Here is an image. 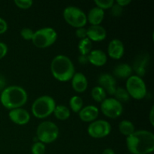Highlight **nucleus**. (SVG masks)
I'll return each mask as SVG.
<instances>
[{
  "label": "nucleus",
  "mask_w": 154,
  "mask_h": 154,
  "mask_svg": "<svg viewBox=\"0 0 154 154\" xmlns=\"http://www.w3.org/2000/svg\"><path fill=\"white\" fill-rule=\"evenodd\" d=\"M126 141L128 150L132 154H149L154 150V135L150 131H135Z\"/></svg>",
  "instance_id": "obj_1"
},
{
  "label": "nucleus",
  "mask_w": 154,
  "mask_h": 154,
  "mask_svg": "<svg viewBox=\"0 0 154 154\" xmlns=\"http://www.w3.org/2000/svg\"><path fill=\"white\" fill-rule=\"evenodd\" d=\"M28 100V94L20 86H9L5 87L0 95V102L5 108L13 110L23 106Z\"/></svg>",
  "instance_id": "obj_2"
},
{
  "label": "nucleus",
  "mask_w": 154,
  "mask_h": 154,
  "mask_svg": "<svg viewBox=\"0 0 154 154\" xmlns=\"http://www.w3.org/2000/svg\"><path fill=\"white\" fill-rule=\"evenodd\" d=\"M51 72L57 81L67 82L72 80L75 73V69L69 57L60 54L56 56L51 61Z\"/></svg>",
  "instance_id": "obj_3"
},
{
  "label": "nucleus",
  "mask_w": 154,
  "mask_h": 154,
  "mask_svg": "<svg viewBox=\"0 0 154 154\" xmlns=\"http://www.w3.org/2000/svg\"><path fill=\"white\" fill-rule=\"evenodd\" d=\"M56 106L55 100L51 96H39L32 105V113L36 118H46L54 113Z\"/></svg>",
  "instance_id": "obj_4"
},
{
  "label": "nucleus",
  "mask_w": 154,
  "mask_h": 154,
  "mask_svg": "<svg viewBox=\"0 0 154 154\" xmlns=\"http://www.w3.org/2000/svg\"><path fill=\"white\" fill-rule=\"evenodd\" d=\"M58 35L52 27H44L34 32L32 42L38 48H47L54 45Z\"/></svg>",
  "instance_id": "obj_5"
},
{
  "label": "nucleus",
  "mask_w": 154,
  "mask_h": 154,
  "mask_svg": "<svg viewBox=\"0 0 154 154\" xmlns=\"http://www.w3.org/2000/svg\"><path fill=\"white\" fill-rule=\"evenodd\" d=\"M60 130L57 124L51 121H44L38 125L36 130V138L43 144H50L58 138Z\"/></svg>",
  "instance_id": "obj_6"
},
{
  "label": "nucleus",
  "mask_w": 154,
  "mask_h": 154,
  "mask_svg": "<svg viewBox=\"0 0 154 154\" xmlns=\"http://www.w3.org/2000/svg\"><path fill=\"white\" fill-rule=\"evenodd\" d=\"M129 96L137 100H141L147 96V87L142 78L132 75L126 79V88Z\"/></svg>",
  "instance_id": "obj_7"
},
{
  "label": "nucleus",
  "mask_w": 154,
  "mask_h": 154,
  "mask_svg": "<svg viewBox=\"0 0 154 154\" xmlns=\"http://www.w3.org/2000/svg\"><path fill=\"white\" fill-rule=\"evenodd\" d=\"M63 17L69 25L77 29L84 27L87 23V14L75 6L66 7L63 11Z\"/></svg>",
  "instance_id": "obj_8"
},
{
  "label": "nucleus",
  "mask_w": 154,
  "mask_h": 154,
  "mask_svg": "<svg viewBox=\"0 0 154 154\" xmlns=\"http://www.w3.org/2000/svg\"><path fill=\"white\" fill-rule=\"evenodd\" d=\"M101 111L105 117L115 119L123 114V107L115 98H106L101 103Z\"/></svg>",
  "instance_id": "obj_9"
},
{
  "label": "nucleus",
  "mask_w": 154,
  "mask_h": 154,
  "mask_svg": "<svg viewBox=\"0 0 154 154\" xmlns=\"http://www.w3.org/2000/svg\"><path fill=\"white\" fill-rule=\"evenodd\" d=\"M111 132V125L104 120L92 122L87 128L89 135L93 138H103L108 136Z\"/></svg>",
  "instance_id": "obj_10"
},
{
  "label": "nucleus",
  "mask_w": 154,
  "mask_h": 154,
  "mask_svg": "<svg viewBox=\"0 0 154 154\" xmlns=\"http://www.w3.org/2000/svg\"><path fill=\"white\" fill-rule=\"evenodd\" d=\"M98 84L99 87L105 90L106 93H108L111 96L114 95L117 89V81L113 75L108 73L102 74L98 78Z\"/></svg>",
  "instance_id": "obj_11"
},
{
  "label": "nucleus",
  "mask_w": 154,
  "mask_h": 154,
  "mask_svg": "<svg viewBox=\"0 0 154 154\" xmlns=\"http://www.w3.org/2000/svg\"><path fill=\"white\" fill-rule=\"evenodd\" d=\"M8 117L14 123L17 125H26L29 122L30 114L23 108H15L11 110L8 113Z\"/></svg>",
  "instance_id": "obj_12"
},
{
  "label": "nucleus",
  "mask_w": 154,
  "mask_h": 154,
  "mask_svg": "<svg viewBox=\"0 0 154 154\" xmlns=\"http://www.w3.org/2000/svg\"><path fill=\"white\" fill-rule=\"evenodd\" d=\"M124 45L120 40L114 38L109 42L108 46V54L114 60H120L124 55Z\"/></svg>",
  "instance_id": "obj_13"
},
{
  "label": "nucleus",
  "mask_w": 154,
  "mask_h": 154,
  "mask_svg": "<svg viewBox=\"0 0 154 154\" xmlns=\"http://www.w3.org/2000/svg\"><path fill=\"white\" fill-rule=\"evenodd\" d=\"M107 36V31L100 25L90 26L87 29V37L92 42H99L105 40Z\"/></svg>",
  "instance_id": "obj_14"
},
{
  "label": "nucleus",
  "mask_w": 154,
  "mask_h": 154,
  "mask_svg": "<svg viewBox=\"0 0 154 154\" xmlns=\"http://www.w3.org/2000/svg\"><path fill=\"white\" fill-rule=\"evenodd\" d=\"M99 114V110L95 105H88L83 107L82 109L79 111L78 115L80 119L85 123H92L95 121Z\"/></svg>",
  "instance_id": "obj_15"
},
{
  "label": "nucleus",
  "mask_w": 154,
  "mask_h": 154,
  "mask_svg": "<svg viewBox=\"0 0 154 154\" xmlns=\"http://www.w3.org/2000/svg\"><path fill=\"white\" fill-rule=\"evenodd\" d=\"M72 87L77 93H84L88 87V81L85 75L81 72H76L72 78Z\"/></svg>",
  "instance_id": "obj_16"
},
{
  "label": "nucleus",
  "mask_w": 154,
  "mask_h": 154,
  "mask_svg": "<svg viewBox=\"0 0 154 154\" xmlns=\"http://www.w3.org/2000/svg\"><path fill=\"white\" fill-rule=\"evenodd\" d=\"M87 59L89 63L97 67L103 66L106 64L108 60L106 54L103 51L99 49L92 50L91 52L87 55Z\"/></svg>",
  "instance_id": "obj_17"
},
{
  "label": "nucleus",
  "mask_w": 154,
  "mask_h": 154,
  "mask_svg": "<svg viewBox=\"0 0 154 154\" xmlns=\"http://www.w3.org/2000/svg\"><path fill=\"white\" fill-rule=\"evenodd\" d=\"M105 17V11L102 9L98 7H94L89 11L87 15V21L91 24V26L100 25Z\"/></svg>",
  "instance_id": "obj_18"
},
{
  "label": "nucleus",
  "mask_w": 154,
  "mask_h": 154,
  "mask_svg": "<svg viewBox=\"0 0 154 154\" xmlns=\"http://www.w3.org/2000/svg\"><path fill=\"white\" fill-rule=\"evenodd\" d=\"M132 68L127 63H120L115 66L113 74L114 76L120 79H128L132 74Z\"/></svg>",
  "instance_id": "obj_19"
},
{
  "label": "nucleus",
  "mask_w": 154,
  "mask_h": 154,
  "mask_svg": "<svg viewBox=\"0 0 154 154\" xmlns=\"http://www.w3.org/2000/svg\"><path fill=\"white\" fill-rule=\"evenodd\" d=\"M118 128L120 133L126 137L131 135L132 133H134L135 131V128L133 123L128 120H122V121L119 123Z\"/></svg>",
  "instance_id": "obj_20"
},
{
  "label": "nucleus",
  "mask_w": 154,
  "mask_h": 154,
  "mask_svg": "<svg viewBox=\"0 0 154 154\" xmlns=\"http://www.w3.org/2000/svg\"><path fill=\"white\" fill-rule=\"evenodd\" d=\"M53 114H54L56 118L58 119V120H66L70 117L71 111L68 107L63 105H60L56 106Z\"/></svg>",
  "instance_id": "obj_21"
},
{
  "label": "nucleus",
  "mask_w": 154,
  "mask_h": 154,
  "mask_svg": "<svg viewBox=\"0 0 154 154\" xmlns=\"http://www.w3.org/2000/svg\"><path fill=\"white\" fill-rule=\"evenodd\" d=\"M92 48H93V42L88 38L80 40L78 43V50L81 55L87 56L91 52Z\"/></svg>",
  "instance_id": "obj_22"
},
{
  "label": "nucleus",
  "mask_w": 154,
  "mask_h": 154,
  "mask_svg": "<svg viewBox=\"0 0 154 154\" xmlns=\"http://www.w3.org/2000/svg\"><path fill=\"white\" fill-rule=\"evenodd\" d=\"M91 96L92 99L94 101L102 103L107 98V93L104 89H102L99 86H96V87H93V90H92Z\"/></svg>",
  "instance_id": "obj_23"
},
{
  "label": "nucleus",
  "mask_w": 154,
  "mask_h": 154,
  "mask_svg": "<svg viewBox=\"0 0 154 154\" xmlns=\"http://www.w3.org/2000/svg\"><path fill=\"white\" fill-rule=\"evenodd\" d=\"M147 57H138V60H135L134 68H135V72H137L138 76L141 77L143 76L145 73V66L147 63Z\"/></svg>",
  "instance_id": "obj_24"
},
{
  "label": "nucleus",
  "mask_w": 154,
  "mask_h": 154,
  "mask_svg": "<svg viewBox=\"0 0 154 154\" xmlns=\"http://www.w3.org/2000/svg\"><path fill=\"white\" fill-rule=\"evenodd\" d=\"M84 102L81 96H73L69 100V106L71 110L75 113H79L83 108Z\"/></svg>",
  "instance_id": "obj_25"
},
{
  "label": "nucleus",
  "mask_w": 154,
  "mask_h": 154,
  "mask_svg": "<svg viewBox=\"0 0 154 154\" xmlns=\"http://www.w3.org/2000/svg\"><path fill=\"white\" fill-rule=\"evenodd\" d=\"M114 96H115V99L117 101L120 102V103H126L128 102L130 99V96H129V93L126 91V90L123 87H117L116 89V91L114 93Z\"/></svg>",
  "instance_id": "obj_26"
},
{
  "label": "nucleus",
  "mask_w": 154,
  "mask_h": 154,
  "mask_svg": "<svg viewBox=\"0 0 154 154\" xmlns=\"http://www.w3.org/2000/svg\"><path fill=\"white\" fill-rule=\"evenodd\" d=\"M46 151V146L40 141H35L32 144L31 152L32 154H45Z\"/></svg>",
  "instance_id": "obj_27"
},
{
  "label": "nucleus",
  "mask_w": 154,
  "mask_h": 154,
  "mask_svg": "<svg viewBox=\"0 0 154 154\" xmlns=\"http://www.w3.org/2000/svg\"><path fill=\"white\" fill-rule=\"evenodd\" d=\"M95 4L96 7L105 10V9H110L115 3L114 0H95Z\"/></svg>",
  "instance_id": "obj_28"
},
{
  "label": "nucleus",
  "mask_w": 154,
  "mask_h": 154,
  "mask_svg": "<svg viewBox=\"0 0 154 154\" xmlns=\"http://www.w3.org/2000/svg\"><path fill=\"white\" fill-rule=\"evenodd\" d=\"M14 3L21 9H28L32 7L33 2L32 0H14Z\"/></svg>",
  "instance_id": "obj_29"
},
{
  "label": "nucleus",
  "mask_w": 154,
  "mask_h": 154,
  "mask_svg": "<svg viewBox=\"0 0 154 154\" xmlns=\"http://www.w3.org/2000/svg\"><path fill=\"white\" fill-rule=\"evenodd\" d=\"M34 31L30 28H23L20 30V35L25 40H31L32 39Z\"/></svg>",
  "instance_id": "obj_30"
},
{
  "label": "nucleus",
  "mask_w": 154,
  "mask_h": 154,
  "mask_svg": "<svg viewBox=\"0 0 154 154\" xmlns=\"http://www.w3.org/2000/svg\"><path fill=\"white\" fill-rule=\"evenodd\" d=\"M122 13H123V8L120 7L117 3H114L112 7L110 8V14L113 17H120Z\"/></svg>",
  "instance_id": "obj_31"
},
{
  "label": "nucleus",
  "mask_w": 154,
  "mask_h": 154,
  "mask_svg": "<svg viewBox=\"0 0 154 154\" xmlns=\"http://www.w3.org/2000/svg\"><path fill=\"white\" fill-rule=\"evenodd\" d=\"M75 35L77 37L80 39L86 38L87 37V29L84 27H81V28H78L75 31Z\"/></svg>",
  "instance_id": "obj_32"
},
{
  "label": "nucleus",
  "mask_w": 154,
  "mask_h": 154,
  "mask_svg": "<svg viewBox=\"0 0 154 154\" xmlns=\"http://www.w3.org/2000/svg\"><path fill=\"white\" fill-rule=\"evenodd\" d=\"M8 53V46L4 42H0V60L4 58Z\"/></svg>",
  "instance_id": "obj_33"
},
{
  "label": "nucleus",
  "mask_w": 154,
  "mask_h": 154,
  "mask_svg": "<svg viewBox=\"0 0 154 154\" xmlns=\"http://www.w3.org/2000/svg\"><path fill=\"white\" fill-rule=\"evenodd\" d=\"M8 30V23L3 18L0 17V35L3 34Z\"/></svg>",
  "instance_id": "obj_34"
},
{
  "label": "nucleus",
  "mask_w": 154,
  "mask_h": 154,
  "mask_svg": "<svg viewBox=\"0 0 154 154\" xmlns=\"http://www.w3.org/2000/svg\"><path fill=\"white\" fill-rule=\"evenodd\" d=\"M115 3L119 5L120 7L123 8L125 7V6H127L129 4H130L131 0H117Z\"/></svg>",
  "instance_id": "obj_35"
},
{
  "label": "nucleus",
  "mask_w": 154,
  "mask_h": 154,
  "mask_svg": "<svg viewBox=\"0 0 154 154\" xmlns=\"http://www.w3.org/2000/svg\"><path fill=\"white\" fill-rule=\"evenodd\" d=\"M6 87V81L5 78L3 75H0V92L2 91Z\"/></svg>",
  "instance_id": "obj_36"
},
{
  "label": "nucleus",
  "mask_w": 154,
  "mask_h": 154,
  "mask_svg": "<svg viewBox=\"0 0 154 154\" xmlns=\"http://www.w3.org/2000/svg\"><path fill=\"white\" fill-rule=\"evenodd\" d=\"M78 61L81 64H86L87 63H88V59H87V56L84 55H80V57H78Z\"/></svg>",
  "instance_id": "obj_37"
},
{
  "label": "nucleus",
  "mask_w": 154,
  "mask_h": 154,
  "mask_svg": "<svg viewBox=\"0 0 154 154\" xmlns=\"http://www.w3.org/2000/svg\"><path fill=\"white\" fill-rule=\"evenodd\" d=\"M153 109H154V107L152 106L151 110H150V116H149V120H150V124H151L152 126H153V125H154V118H153L154 111H153Z\"/></svg>",
  "instance_id": "obj_38"
},
{
  "label": "nucleus",
  "mask_w": 154,
  "mask_h": 154,
  "mask_svg": "<svg viewBox=\"0 0 154 154\" xmlns=\"http://www.w3.org/2000/svg\"><path fill=\"white\" fill-rule=\"evenodd\" d=\"M102 154H115L114 150L111 148H106L102 152Z\"/></svg>",
  "instance_id": "obj_39"
}]
</instances>
